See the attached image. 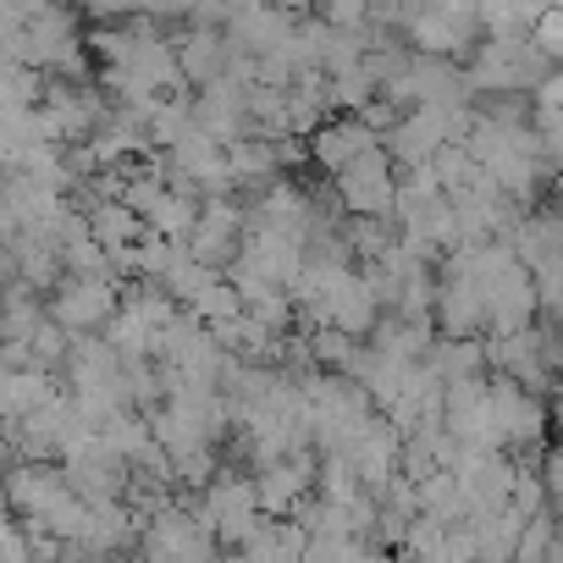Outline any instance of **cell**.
I'll return each mask as SVG.
<instances>
[{
    "label": "cell",
    "mask_w": 563,
    "mask_h": 563,
    "mask_svg": "<svg viewBox=\"0 0 563 563\" xmlns=\"http://www.w3.org/2000/svg\"><path fill=\"white\" fill-rule=\"evenodd\" d=\"M547 73H552V62L536 51L530 34H492V40L481 45L470 78H475L486 95H536V89L547 84Z\"/></svg>",
    "instance_id": "obj_1"
},
{
    "label": "cell",
    "mask_w": 563,
    "mask_h": 563,
    "mask_svg": "<svg viewBox=\"0 0 563 563\" xmlns=\"http://www.w3.org/2000/svg\"><path fill=\"white\" fill-rule=\"evenodd\" d=\"M122 310V282H100V276H62L51 288V321H62L73 338L95 332V327H111Z\"/></svg>",
    "instance_id": "obj_2"
},
{
    "label": "cell",
    "mask_w": 563,
    "mask_h": 563,
    "mask_svg": "<svg viewBox=\"0 0 563 563\" xmlns=\"http://www.w3.org/2000/svg\"><path fill=\"white\" fill-rule=\"evenodd\" d=\"M393 150H371L360 166H349L343 177H332L338 199L349 216H398V172H393Z\"/></svg>",
    "instance_id": "obj_3"
},
{
    "label": "cell",
    "mask_w": 563,
    "mask_h": 563,
    "mask_svg": "<svg viewBox=\"0 0 563 563\" xmlns=\"http://www.w3.org/2000/svg\"><path fill=\"white\" fill-rule=\"evenodd\" d=\"M387 139L365 122V117H332L327 128H316L310 133V155L321 161V172L327 177H343L349 166H360L371 150H382Z\"/></svg>",
    "instance_id": "obj_4"
},
{
    "label": "cell",
    "mask_w": 563,
    "mask_h": 563,
    "mask_svg": "<svg viewBox=\"0 0 563 563\" xmlns=\"http://www.w3.org/2000/svg\"><path fill=\"white\" fill-rule=\"evenodd\" d=\"M492 409H497L503 448H530L547 431V393H530L508 376H492Z\"/></svg>",
    "instance_id": "obj_5"
},
{
    "label": "cell",
    "mask_w": 563,
    "mask_h": 563,
    "mask_svg": "<svg viewBox=\"0 0 563 563\" xmlns=\"http://www.w3.org/2000/svg\"><path fill=\"white\" fill-rule=\"evenodd\" d=\"M409 40L426 56H459L475 40V23L470 18H448L442 7H420V12H409Z\"/></svg>",
    "instance_id": "obj_6"
},
{
    "label": "cell",
    "mask_w": 563,
    "mask_h": 563,
    "mask_svg": "<svg viewBox=\"0 0 563 563\" xmlns=\"http://www.w3.org/2000/svg\"><path fill=\"white\" fill-rule=\"evenodd\" d=\"M177 67H183V78H194V84H221L227 78V62H221V40L210 34V29H199V34H188L183 45H177Z\"/></svg>",
    "instance_id": "obj_7"
},
{
    "label": "cell",
    "mask_w": 563,
    "mask_h": 563,
    "mask_svg": "<svg viewBox=\"0 0 563 563\" xmlns=\"http://www.w3.org/2000/svg\"><path fill=\"white\" fill-rule=\"evenodd\" d=\"M530 40H536V51H541L552 67H563V0H558V7H547V12L536 18Z\"/></svg>",
    "instance_id": "obj_8"
},
{
    "label": "cell",
    "mask_w": 563,
    "mask_h": 563,
    "mask_svg": "<svg viewBox=\"0 0 563 563\" xmlns=\"http://www.w3.org/2000/svg\"><path fill=\"white\" fill-rule=\"evenodd\" d=\"M536 133H541L547 161L563 172V111H536Z\"/></svg>",
    "instance_id": "obj_9"
},
{
    "label": "cell",
    "mask_w": 563,
    "mask_h": 563,
    "mask_svg": "<svg viewBox=\"0 0 563 563\" xmlns=\"http://www.w3.org/2000/svg\"><path fill=\"white\" fill-rule=\"evenodd\" d=\"M530 100H536V111H563V67H552L547 84H541Z\"/></svg>",
    "instance_id": "obj_10"
}]
</instances>
